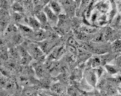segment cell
Instances as JSON below:
<instances>
[{
	"label": "cell",
	"instance_id": "3",
	"mask_svg": "<svg viewBox=\"0 0 121 96\" xmlns=\"http://www.w3.org/2000/svg\"><path fill=\"white\" fill-rule=\"evenodd\" d=\"M25 22L27 23V26L30 27L33 30L37 31L40 30L41 25L40 23L36 19V18L32 17V16L25 17Z\"/></svg>",
	"mask_w": 121,
	"mask_h": 96
},
{
	"label": "cell",
	"instance_id": "33",
	"mask_svg": "<svg viewBox=\"0 0 121 96\" xmlns=\"http://www.w3.org/2000/svg\"><path fill=\"white\" fill-rule=\"evenodd\" d=\"M85 96H95L94 95H91V94H87V95H85Z\"/></svg>",
	"mask_w": 121,
	"mask_h": 96
},
{
	"label": "cell",
	"instance_id": "4",
	"mask_svg": "<svg viewBox=\"0 0 121 96\" xmlns=\"http://www.w3.org/2000/svg\"><path fill=\"white\" fill-rule=\"evenodd\" d=\"M18 50L21 59L22 63L24 65H26V64H29L32 59V57L30 56V55L28 53L27 50H26L22 47H20Z\"/></svg>",
	"mask_w": 121,
	"mask_h": 96
},
{
	"label": "cell",
	"instance_id": "30",
	"mask_svg": "<svg viewBox=\"0 0 121 96\" xmlns=\"http://www.w3.org/2000/svg\"><path fill=\"white\" fill-rule=\"evenodd\" d=\"M113 81L116 84H121V76H118V77H117L116 78L114 79Z\"/></svg>",
	"mask_w": 121,
	"mask_h": 96
},
{
	"label": "cell",
	"instance_id": "18",
	"mask_svg": "<svg viewBox=\"0 0 121 96\" xmlns=\"http://www.w3.org/2000/svg\"><path fill=\"white\" fill-rule=\"evenodd\" d=\"M104 39V32H101L95 35L93 39V42H102Z\"/></svg>",
	"mask_w": 121,
	"mask_h": 96
},
{
	"label": "cell",
	"instance_id": "6",
	"mask_svg": "<svg viewBox=\"0 0 121 96\" xmlns=\"http://www.w3.org/2000/svg\"><path fill=\"white\" fill-rule=\"evenodd\" d=\"M48 6L50 7V8L52 9V11H53L57 16L60 14V13H61L62 7L58 1H51L49 2Z\"/></svg>",
	"mask_w": 121,
	"mask_h": 96
},
{
	"label": "cell",
	"instance_id": "29",
	"mask_svg": "<svg viewBox=\"0 0 121 96\" xmlns=\"http://www.w3.org/2000/svg\"><path fill=\"white\" fill-rule=\"evenodd\" d=\"M106 85V81L104 79H102L98 83V88L102 89Z\"/></svg>",
	"mask_w": 121,
	"mask_h": 96
},
{
	"label": "cell",
	"instance_id": "26",
	"mask_svg": "<svg viewBox=\"0 0 121 96\" xmlns=\"http://www.w3.org/2000/svg\"><path fill=\"white\" fill-rule=\"evenodd\" d=\"M77 36L79 39L82 40H86L88 38L87 34H85V32H79Z\"/></svg>",
	"mask_w": 121,
	"mask_h": 96
},
{
	"label": "cell",
	"instance_id": "14",
	"mask_svg": "<svg viewBox=\"0 0 121 96\" xmlns=\"http://www.w3.org/2000/svg\"><path fill=\"white\" fill-rule=\"evenodd\" d=\"M67 93L70 96H78L81 94L80 92L74 86H71L67 89Z\"/></svg>",
	"mask_w": 121,
	"mask_h": 96
},
{
	"label": "cell",
	"instance_id": "25",
	"mask_svg": "<svg viewBox=\"0 0 121 96\" xmlns=\"http://www.w3.org/2000/svg\"><path fill=\"white\" fill-rule=\"evenodd\" d=\"M90 18L91 21L93 23H94L98 20V12H95L94 13H91V15L90 16Z\"/></svg>",
	"mask_w": 121,
	"mask_h": 96
},
{
	"label": "cell",
	"instance_id": "15",
	"mask_svg": "<svg viewBox=\"0 0 121 96\" xmlns=\"http://www.w3.org/2000/svg\"><path fill=\"white\" fill-rule=\"evenodd\" d=\"M106 69L107 70L108 73L111 74V75H114V74L117 73L118 69L115 66L112 65H110V64H106L104 65Z\"/></svg>",
	"mask_w": 121,
	"mask_h": 96
},
{
	"label": "cell",
	"instance_id": "17",
	"mask_svg": "<svg viewBox=\"0 0 121 96\" xmlns=\"http://www.w3.org/2000/svg\"><path fill=\"white\" fill-rule=\"evenodd\" d=\"M35 72H36L37 75L39 77L43 76L44 74V70L43 67L41 66L39 64L35 65Z\"/></svg>",
	"mask_w": 121,
	"mask_h": 96
},
{
	"label": "cell",
	"instance_id": "35",
	"mask_svg": "<svg viewBox=\"0 0 121 96\" xmlns=\"http://www.w3.org/2000/svg\"></svg>",
	"mask_w": 121,
	"mask_h": 96
},
{
	"label": "cell",
	"instance_id": "2",
	"mask_svg": "<svg viewBox=\"0 0 121 96\" xmlns=\"http://www.w3.org/2000/svg\"><path fill=\"white\" fill-rule=\"evenodd\" d=\"M43 12L46 14L49 23H50L51 24H53V25L57 24L58 21V18L57 15L52 11L50 7L48 5L45 6L43 8Z\"/></svg>",
	"mask_w": 121,
	"mask_h": 96
},
{
	"label": "cell",
	"instance_id": "34",
	"mask_svg": "<svg viewBox=\"0 0 121 96\" xmlns=\"http://www.w3.org/2000/svg\"><path fill=\"white\" fill-rule=\"evenodd\" d=\"M85 96V94H79V96Z\"/></svg>",
	"mask_w": 121,
	"mask_h": 96
},
{
	"label": "cell",
	"instance_id": "9",
	"mask_svg": "<svg viewBox=\"0 0 121 96\" xmlns=\"http://www.w3.org/2000/svg\"><path fill=\"white\" fill-rule=\"evenodd\" d=\"M51 89H52L53 92L58 94H62L65 92V88L64 86L60 83H57L53 85L52 86Z\"/></svg>",
	"mask_w": 121,
	"mask_h": 96
},
{
	"label": "cell",
	"instance_id": "21",
	"mask_svg": "<svg viewBox=\"0 0 121 96\" xmlns=\"http://www.w3.org/2000/svg\"><path fill=\"white\" fill-rule=\"evenodd\" d=\"M13 41L15 43L17 44L20 43L22 41V37L21 34H15L14 36L13 37Z\"/></svg>",
	"mask_w": 121,
	"mask_h": 96
},
{
	"label": "cell",
	"instance_id": "8",
	"mask_svg": "<svg viewBox=\"0 0 121 96\" xmlns=\"http://www.w3.org/2000/svg\"><path fill=\"white\" fill-rule=\"evenodd\" d=\"M95 8L99 12L104 13V14L108 12L109 9V4L106 1H101L95 5Z\"/></svg>",
	"mask_w": 121,
	"mask_h": 96
},
{
	"label": "cell",
	"instance_id": "1",
	"mask_svg": "<svg viewBox=\"0 0 121 96\" xmlns=\"http://www.w3.org/2000/svg\"><path fill=\"white\" fill-rule=\"evenodd\" d=\"M27 51L29 53L31 57H33L35 59L39 58L43 55V52L40 48L38 45L35 44H29L27 47Z\"/></svg>",
	"mask_w": 121,
	"mask_h": 96
},
{
	"label": "cell",
	"instance_id": "13",
	"mask_svg": "<svg viewBox=\"0 0 121 96\" xmlns=\"http://www.w3.org/2000/svg\"><path fill=\"white\" fill-rule=\"evenodd\" d=\"M17 26H18L19 28H20V30L24 34H30L31 33L33 32V30L30 28V27H29L28 26L24 25V24H20V23H18Z\"/></svg>",
	"mask_w": 121,
	"mask_h": 96
},
{
	"label": "cell",
	"instance_id": "10",
	"mask_svg": "<svg viewBox=\"0 0 121 96\" xmlns=\"http://www.w3.org/2000/svg\"><path fill=\"white\" fill-rule=\"evenodd\" d=\"M12 9L15 13H22L24 12L25 8L23 6L22 4H20L19 2H15L12 5Z\"/></svg>",
	"mask_w": 121,
	"mask_h": 96
},
{
	"label": "cell",
	"instance_id": "28",
	"mask_svg": "<svg viewBox=\"0 0 121 96\" xmlns=\"http://www.w3.org/2000/svg\"><path fill=\"white\" fill-rule=\"evenodd\" d=\"M103 71H104V70H103L102 68H101V67H99L98 69H95V73L96 75H97V77L99 78L101 76L102 74L103 73Z\"/></svg>",
	"mask_w": 121,
	"mask_h": 96
},
{
	"label": "cell",
	"instance_id": "32",
	"mask_svg": "<svg viewBox=\"0 0 121 96\" xmlns=\"http://www.w3.org/2000/svg\"><path fill=\"white\" fill-rule=\"evenodd\" d=\"M39 96H48L47 94H44V93H40V94H39Z\"/></svg>",
	"mask_w": 121,
	"mask_h": 96
},
{
	"label": "cell",
	"instance_id": "20",
	"mask_svg": "<svg viewBox=\"0 0 121 96\" xmlns=\"http://www.w3.org/2000/svg\"><path fill=\"white\" fill-rule=\"evenodd\" d=\"M101 64V60H100V58H99L98 57H95L93 59V60H92L91 64L92 67H93V68H97V67H98Z\"/></svg>",
	"mask_w": 121,
	"mask_h": 96
},
{
	"label": "cell",
	"instance_id": "5",
	"mask_svg": "<svg viewBox=\"0 0 121 96\" xmlns=\"http://www.w3.org/2000/svg\"><path fill=\"white\" fill-rule=\"evenodd\" d=\"M97 76L94 71H91L88 72L86 76V80L89 84L93 86H95L97 83Z\"/></svg>",
	"mask_w": 121,
	"mask_h": 96
},
{
	"label": "cell",
	"instance_id": "27",
	"mask_svg": "<svg viewBox=\"0 0 121 96\" xmlns=\"http://www.w3.org/2000/svg\"><path fill=\"white\" fill-rule=\"evenodd\" d=\"M8 5H9V4H8V1H1L0 5H1V8H2V10H6L7 9H8Z\"/></svg>",
	"mask_w": 121,
	"mask_h": 96
},
{
	"label": "cell",
	"instance_id": "16",
	"mask_svg": "<svg viewBox=\"0 0 121 96\" xmlns=\"http://www.w3.org/2000/svg\"><path fill=\"white\" fill-rule=\"evenodd\" d=\"M114 34V30H112L110 27H108L105 32H104V39L106 40H108L112 38Z\"/></svg>",
	"mask_w": 121,
	"mask_h": 96
},
{
	"label": "cell",
	"instance_id": "31",
	"mask_svg": "<svg viewBox=\"0 0 121 96\" xmlns=\"http://www.w3.org/2000/svg\"><path fill=\"white\" fill-rule=\"evenodd\" d=\"M117 64L118 66L121 68V56L119 57L117 59Z\"/></svg>",
	"mask_w": 121,
	"mask_h": 96
},
{
	"label": "cell",
	"instance_id": "22",
	"mask_svg": "<svg viewBox=\"0 0 121 96\" xmlns=\"http://www.w3.org/2000/svg\"><path fill=\"white\" fill-rule=\"evenodd\" d=\"M121 20V14H118L117 16L114 18L112 20V22H111V25L112 26H116L120 22Z\"/></svg>",
	"mask_w": 121,
	"mask_h": 96
},
{
	"label": "cell",
	"instance_id": "12",
	"mask_svg": "<svg viewBox=\"0 0 121 96\" xmlns=\"http://www.w3.org/2000/svg\"><path fill=\"white\" fill-rule=\"evenodd\" d=\"M112 48L115 52H121V39L116 40L112 43Z\"/></svg>",
	"mask_w": 121,
	"mask_h": 96
},
{
	"label": "cell",
	"instance_id": "24",
	"mask_svg": "<svg viewBox=\"0 0 121 96\" xmlns=\"http://www.w3.org/2000/svg\"><path fill=\"white\" fill-rule=\"evenodd\" d=\"M117 92V90L112 86H108L107 87V93L110 95H113Z\"/></svg>",
	"mask_w": 121,
	"mask_h": 96
},
{
	"label": "cell",
	"instance_id": "19",
	"mask_svg": "<svg viewBox=\"0 0 121 96\" xmlns=\"http://www.w3.org/2000/svg\"><path fill=\"white\" fill-rule=\"evenodd\" d=\"M83 31L89 34L94 33L96 31H97V28L92 26H86L83 28Z\"/></svg>",
	"mask_w": 121,
	"mask_h": 96
},
{
	"label": "cell",
	"instance_id": "23",
	"mask_svg": "<svg viewBox=\"0 0 121 96\" xmlns=\"http://www.w3.org/2000/svg\"><path fill=\"white\" fill-rule=\"evenodd\" d=\"M68 43L69 44V45H70L71 47H77L78 46L77 42L76 40H75L73 38H72V37H71V38H70L69 39Z\"/></svg>",
	"mask_w": 121,
	"mask_h": 96
},
{
	"label": "cell",
	"instance_id": "11",
	"mask_svg": "<svg viewBox=\"0 0 121 96\" xmlns=\"http://www.w3.org/2000/svg\"><path fill=\"white\" fill-rule=\"evenodd\" d=\"M34 38L38 41L43 40V39H45L46 38V34L44 32L43 30H39L35 31L34 34Z\"/></svg>",
	"mask_w": 121,
	"mask_h": 96
},
{
	"label": "cell",
	"instance_id": "7",
	"mask_svg": "<svg viewBox=\"0 0 121 96\" xmlns=\"http://www.w3.org/2000/svg\"><path fill=\"white\" fill-rule=\"evenodd\" d=\"M35 16L37 20L40 23L41 25L46 26H47L48 23V20L46 14H45V13L41 11V12H38V13H35Z\"/></svg>",
	"mask_w": 121,
	"mask_h": 96
}]
</instances>
